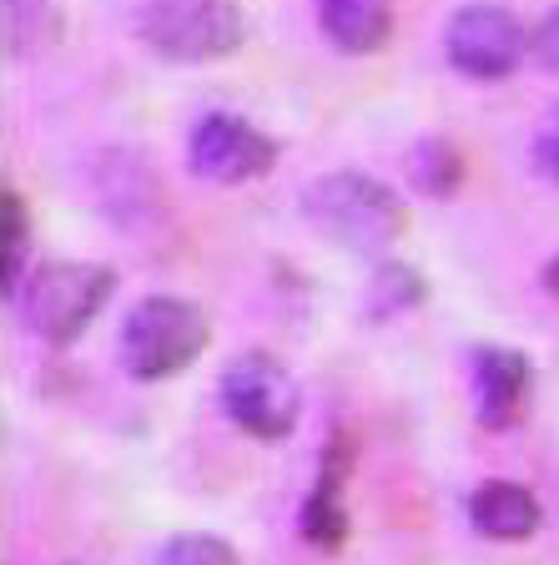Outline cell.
Masks as SVG:
<instances>
[{
    "label": "cell",
    "mask_w": 559,
    "mask_h": 565,
    "mask_svg": "<svg viewBox=\"0 0 559 565\" xmlns=\"http://www.w3.org/2000/svg\"><path fill=\"white\" fill-rule=\"evenodd\" d=\"M318 25L338 51L363 56V51H378L388 41V0H318Z\"/></svg>",
    "instance_id": "10"
},
{
    "label": "cell",
    "mask_w": 559,
    "mask_h": 565,
    "mask_svg": "<svg viewBox=\"0 0 559 565\" xmlns=\"http://www.w3.org/2000/svg\"><path fill=\"white\" fill-rule=\"evenodd\" d=\"M157 565H237V551L217 535H176L157 551Z\"/></svg>",
    "instance_id": "14"
},
{
    "label": "cell",
    "mask_w": 559,
    "mask_h": 565,
    "mask_svg": "<svg viewBox=\"0 0 559 565\" xmlns=\"http://www.w3.org/2000/svg\"><path fill=\"white\" fill-rule=\"evenodd\" d=\"M308 223L327 237V243L363 253V258H378L404 237V202L394 188L373 182L363 172H327L318 177L303 198Z\"/></svg>",
    "instance_id": "1"
},
{
    "label": "cell",
    "mask_w": 559,
    "mask_h": 565,
    "mask_svg": "<svg viewBox=\"0 0 559 565\" xmlns=\"http://www.w3.org/2000/svg\"><path fill=\"white\" fill-rule=\"evenodd\" d=\"M117 288V273L96 268V263H46L35 268L21 288V318L25 329L41 333L51 343L82 339L86 323L106 308Z\"/></svg>",
    "instance_id": "3"
},
{
    "label": "cell",
    "mask_w": 559,
    "mask_h": 565,
    "mask_svg": "<svg viewBox=\"0 0 559 565\" xmlns=\"http://www.w3.org/2000/svg\"><path fill=\"white\" fill-rule=\"evenodd\" d=\"M545 288H549V294L559 298V258H555V263H549V268H545Z\"/></svg>",
    "instance_id": "19"
},
{
    "label": "cell",
    "mask_w": 559,
    "mask_h": 565,
    "mask_svg": "<svg viewBox=\"0 0 559 565\" xmlns=\"http://www.w3.org/2000/svg\"><path fill=\"white\" fill-rule=\"evenodd\" d=\"M368 298H373V313H394V308H413L423 298V282L413 278L408 268H398V263H388L378 278H373V288H368Z\"/></svg>",
    "instance_id": "16"
},
{
    "label": "cell",
    "mask_w": 559,
    "mask_h": 565,
    "mask_svg": "<svg viewBox=\"0 0 559 565\" xmlns=\"http://www.w3.org/2000/svg\"><path fill=\"white\" fill-rule=\"evenodd\" d=\"M222 409L252 439H282L298 424V384L272 353H237L222 369Z\"/></svg>",
    "instance_id": "5"
},
{
    "label": "cell",
    "mask_w": 559,
    "mask_h": 565,
    "mask_svg": "<svg viewBox=\"0 0 559 565\" xmlns=\"http://www.w3.org/2000/svg\"><path fill=\"white\" fill-rule=\"evenodd\" d=\"M186 162H192V172L197 177H207V182L243 188V182H257V177L272 172L278 147H272V137H262L252 121L217 111V117L197 121L192 147H186Z\"/></svg>",
    "instance_id": "7"
},
{
    "label": "cell",
    "mask_w": 559,
    "mask_h": 565,
    "mask_svg": "<svg viewBox=\"0 0 559 565\" xmlns=\"http://www.w3.org/2000/svg\"><path fill=\"white\" fill-rule=\"evenodd\" d=\"M535 162H539V172L559 188V106L539 121V131H535Z\"/></svg>",
    "instance_id": "17"
},
{
    "label": "cell",
    "mask_w": 559,
    "mask_h": 565,
    "mask_svg": "<svg viewBox=\"0 0 559 565\" xmlns=\"http://www.w3.org/2000/svg\"><path fill=\"white\" fill-rule=\"evenodd\" d=\"M46 15V0H6V46L21 56V51H35L46 41L51 25L41 21Z\"/></svg>",
    "instance_id": "15"
},
{
    "label": "cell",
    "mask_w": 559,
    "mask_h": 565,
    "mask_svg": "<svg viewBox=\"0 0 559 565\" xmlns=\"http://www.w3.org/2000/svg\"><path fill=\"white\" fill-rule=\"evenodd\" d=\"M408 172H413V188L429 192V198H449L459 188V177H464V162L459 152L449 147L443 137H423L408 157Z\"/></svg>",
    "instance_id": "12"
},
{
    "label": "cell",
    "mask_w": 559,
    "mask_h": 565,
    "mask_svg": "<svg viewBox=\"0 0 559 565\" xmlns=\"http://www.w3.org/2000/svg\"><path fill=\"white\" fill-rule=\"evenodd\" d=\"M443 51L474 82H499L525 61L529 35L504 6H464L443 31Z\"/></svg>",
    "instance_id": "6"
},
{
    "label": "cell",
    "mask_w": 559,
    "mask_h": 565,
    "mask_svg": "<svg viewBox=\"0 0 559 565\" xmlns=\"http://www.w3.org/2000/svg\"><path fill=\"white\" fill-rule=\"evenodd\" d=\"M0 212H6V237H0L6 278H0V288H6V298H11L15 294V278H21V263H25V202H21V192L6 188V198H0Z\"/></svg>",
    "instance_id": "13"
},
{
    "label": "cell",
    "mask_w": 559,
    "mask_h": 565,
    "mask_svg": "<svg viewBox=\"0 0 559 565\" xmlns=\"http://www.w3.org/2000/svg\"><path fill=\"white\" fill-rule=\"evenodd\" d=\"M469 520L490 541H529L539 530V500L525 484L490 480V484H479L474 500H469Z\"/></svg>",
    "instance_id": "9"
},
{
    "label": "cell",
    "mask_w": 559,
    "mask_h": 565,
    "mask_svg": "<svg viewBox=\"0 0 559 565\" xmlns=\"http://www.w3.org/2000/svg\"><path fill=\"white\" fill-rule=\"evenodd\" d=\"M202 349H207V313L186 298H141L121 329V364L147 384L182 374Z\"/></svg>",
    "instance_id": "2"
},
{
    "label": "cell",
    "mask_w": 559,
    "mask_h": 565,
    "mask_svg": "<svg viewBox=\"0 0 559 565\" xmlns=\"http://www.w3.org/2000/svg\"><path fill=\"white\" fill-rule=\"evenodd\" d=\"M338 475H343V455H327L323 480L313 484V494L303 500L298 530L313 551H338L348 541V515H343V494H338Z\"/></svg>",
    "instance_id": "11"
},
{
    "label": "cell",
    "mask_w": 559,
    "mask_h": 565,
    "mask_svg": "<svg viewBox=\"0 0 559 565\" xmlns=\"http://www.w3.org/2000/svg\"><path fill=\"white\" fill-rule=\"evenodd\" d=\"M474 394L479 419L490 429H509L529 399V359L514 349H484L474 359Z\"/></svg>",
    "instance_id": "8"
},
{
    "label": "cell",
    "mask_w": 559,
    "mask_h": 565,
    "mask_svg": "<svg viewBox=\"0 0 559 565\" xmlns=\"http://www.w3.org/2000/svg\"><path fill=\"white\" fill-rule=\"evenodd\" d=\"M529 56H535L545 71H555V76H559V6L545 15V21H539V31L529 35Z\"/></svg>",
    "instance_id": "18"
},
{
    "label": "cell",
    "mask_w": 559,
    "mask_h": 565,
    "mask_svg": "<svg viewBox=\"0 0 559 565\" xmlns=\"http://www.w3.org/2000/svg\"><path fill=\"white\" fill-rule=\"evenodd\" d=\"M141 35L166 61H217L247 41V15L233 0H152Z\"/></svg>",
    "instance_id": "4"
}]
</instances>
